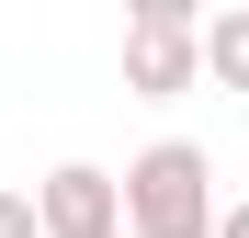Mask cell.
<instances>
[{"label": "cell", "instance_id": "cell-1", "mask_svg": "<svg viewBox=\"0 0 249 238\" xmlns=\"http://www.w3.org/2000/svg\"><path fill=\"white\" fill-rule=\"evenodd\" d=\"M215 159L193 136H159L147 159H124V227L136 238H215Z\"/></svg>", "mask_w": 249, "mask_h": 238}, {"label": "cell", "instance_id": "cell-8", "mask_svg": "<svg viewBox=\"0 0 249 238\" xmlns=\"http://www.w3.org/2000/svg\"><path fill=\"white\" fill-rule=\"evenodd\" d=\"M91 238H136V227H91Z\"/></svg>", "mask_w": 249, "mask_h": 238}, {"label": "cell", "instance_id": "cell-5", "mask_svg": "<svg viewBox=\"0 0 249 238\" xmlns=\"http://www.w3.org/2000/svg\"><path fill=\"white\" fill-rule=\"evenodd\" d=\"M124 23H170V34H204L215 12H204V0H124Z\"/></svg>", "mask_w": 249, "mask_h": 238}, {"label": "cell", "instance_id": "cell-3", "mask_svg": "<svg viewBox=\"0 0 249 238\" xmlns=\"http://www.w3.org/2000/svg\"><path fill=\"white\" fill-rule=\"evenodd\" d=\"M46 227L57 238H91V227H124V182L113 170H91V159H68V170H46Z\"/></svg>", "mask_w": 249, "mask_h": 238}, {"label": "cell", "instance_id": "cell-2", "mask_svg": "<svg viewBox=\"0 0 249 238\" xmlns=\"http://www.w3.org/2000/svg\"><path fill=\"white\" fill-rule=\"evenodd\" d=\"M204 79V34H170V23H124V91L136 102H181Z\"/></svg>", "mask_w": 249, "mask_h": 238}, {"label": "cell", "instance_id": "cell-4", "mask_svg": "<svg viewBox=\"0 0 249 238\" xmlns=\"http://www.w3.org/2000/svg\"><path fill=\"white\" fill-rule=\"evenodd\" d=\"M204 79H215V91H249V12L204 23Z\"/></svg>", "mask_w": 249, "mask_h": 238}, {"label": "cell", "instance_id": "cell-9", "mask_svg": "<svg viewBox=\"0 0 249 238\" xmlns=\"http://www.w3.org/2000/svg\"><path fill=\"white\" fill-rule=\"evenodd\" d=\"M215 12H249V0H215Z\"/></svg>", "mask_w": 249, "mask_h": 238}, {"label": "cell", "instance_id": "cell-6", "mask_svg": "<svg viewBox=\"0 0 249 238\" xmlns=\"http://www.w3.org/2000/svg\"><path fill=\"white\" fill-rule=\"evenodd\" d=\"M0 238H57V227H46V204H34V193H0Z\"/></svg>", "mask_w": 249, "mask_h": 238}, {"label": "cell", "instance_id": "cell-7", "mask_svg": "<svg viewBox=\"0 0 249 238\" xmlns=\"http://www.w3.org/2000/svg\"><path fill=\"white\" fill-rule=\"evenodd\" d=\"M215 238H249V204H227V216H215Z\"/></svg>", "mask_w": 249, "mask_h": 238}]
</instances>
